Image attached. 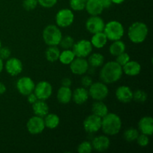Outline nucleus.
Instances as JSON below:
<instances>
[{
  "mask_svg": "<svg viewBox=\"0 0 153 153\" xmlns=\"http://www.w3.org/2000/svg\"><path fill=\"white\" fill-rule=\"evenodd\" d=\"M1 40H0V49H1Z\"/></svg>",
  "mask_w": 153,
  "mask_h": 153,
  "instance_id": "09e8293b",
  "label": "nucleus"
},
{
  "mask_svg": "<svg viewBox=\"0 0 153 153\" xmlns=\"http://www.w3.org/2000/svg\"><path fill=\"white\" fill-rule=\"evenodd\" d=\"M122 128V120L114 113H108L102 118L101 129L106 135L117 134Z\"/></svg>",
  "mask_w": 153,
  "mask_h": 153,
  "instance_id": "f03ea898",
  "label": "nucleus"
},
{
  "mask_svg": "<svg viewBox=\"0 0 153 153\" xmlns=\"http://www.w3.org/2000/svg\"><path fill=\"white\" fill-rule=\"evenodd\" d=\"M85 9L91 16H100L104 10L100 0H87Z\"/></svg>",
  "mask_w": 153,
  "mask_h": 153,
  "instance_id": "aec40b11",
  "label": "nucleus"
},
{
  "mask_svg": "<svg viewBox=\"0 0 153 153\" xmlns=\"http://www.w3.org/2000/svg\"><path fill=\"white\" fill-rule=\"evenodd\" d=\"M45 124L43 117L38 116L31 117L26 123V128L28 132L33 135L39 134L43 132L45 129Z\"/></svg>",
  "mask_w": 153,
  "mask_h": 153,
  "instance_id": "9d476101",
  "label": "nucleus"
},
{
  "mask_svg": "<svg viewBox=\"0 0 153 153\" xmlns=\"http://www.w3.org/2000/svg\"><path fill=\"white\" fill-rule=\"evenodd\" d=\"M61 52L59 49L57 47V46H49L48 49H46V58L49 62H55L59 58V55Z\"/></svg>",
  "mask_w": 153,
  "mask_h": 153,
  "instance_id": "c756f323",
  "label": "nucleus"
},
{
  "mask_svg": "<svg viewBox=\"0 0 153 153\" xmlns=\"http://www.w3.org/2000/svg\"><path fill=\"white\" fill-rule=\"evenodd\" d=\"M11 55V51L7 47H2L1 46L0 49V58L4 60H7L10 57Z\"/></svg>",
  "mask_w": 153,
  "mask_h": 153,
  "instance_id": "a19ab883",
  "label": "nucleus"
},
{
  "mask_svg": "<svg viewBox=\"0 0 153 153\" xmlns=\"http://www.w3.org/2000/svg\"><path fill=\"white\" fill-rule=\"evenodd\" d=\"M72 83H73V82H72L71 79H70V78H64L61 81V86L69 87V88H70L72 85Z\"/></svg>",
  "mask_w": 153,
  "mask_h": 153,
  "instance_id": "37998d69",
  "label": "nucleus"
},
{
  "mask_svg": "<svg viewBox=\"0 0 153 153\" xmlns=\"http://www.w3.org/2000/svg\"><path fill=\"white\" fill-rule=\"evenodd\" d=\"M26 97H27V101H28V103H30L31 105L34 104L35 102H37V100H38L37 96L35 95V94H34V92L31 93V94H28V95L26 96Z\"/></svg>",
  "mask_w": 153,
  "mask_h": 153,
  "instance_id": "79ce46f5",
  "label": "nucleus"
},
{
  "mask_svg": "<svg viewBox=\"0 0 153 153\" xmlns=\"http://www.w3.org/2000/svg\"><path fill=\"white\" fill-rule=\"evenodd\" d=\"M113 43L109 46V52L113 56H117L120 54L126 52V44L122 40H117L112 41Z\"/></svg>",
  "mask_w": 153,
  "mask_h": 153,
  "instance_id": "bb28decb",
  "label": "nucleus"
},
{
  "mask_svg": "<svg viewBox=\"0 0 153 153\" xmlns=\"http://www.w3.org/2000/svg\"><path fill=\"white\" fill-rule=\"evenodd\" d=\"M81 84L82 87L85 88H88L93 84V79L89 75H83L81 79Z\"/></svg>",
  "mask_w": 153,
  "mask_h": 153,
  "instance_id": "ea45409f",
  "label": "nucleus"
},
{
  "mask_svg": "<svg viewBox=\"0 0 153 153\" xmlns=\"http://www.w3.org/2000/svg\"><path fill=\"white\" fill-rule=\"evenodd\" d=\"M102 118L94 114L87 117L83 122V126L85 131L88 133H96L101 129Z\"/></svg>",
  "mask_w": 153,
  "mask_h": 153,
  "instance_id": "4468645a",
  "label": "nucleus"
},
{
  "mask_svg": "<svg viewBox=\"0 0 153 153\" xmlns=\"http://www.w3.org/2000/svg\"><path fill=\"white\" fill-rule=\"evenodd\" d=\"M62 37V32L58 25H49L43 31V40L49 46L59 45Z\"/></svg>",
  "mask_w": 153,
  "mask_h": 153,
  "instance_id": "20e7f679",
  "label": "nucleus"
},
{
  "mask_svg": "<svg viewBox=\"0 0 153 153\" xmlns=\"http://www.w3.org/2000/svg\"><path fill=\"white\" fill-rule=\"evenodd\" d=\"M75 40L73 37H71V36H65V37H62L59 45L64 49H72Z\"/></svg>",
  "mask_w": 153,
  "mask_h": 153,
  "instance_id": "2f4dec72",
  "label": "nucleus"
},
{
  "mask_svg": "<svg viewBox=\"0 0 153 153\" xmlns=\"http://www.w3.org/2000/svg\"><path fill=\"white\" fill-rule=\"evenodd\" d=\"M93 149L97 152H105L111 145L110 139L106 135H99L94 137L92 140Z\"/></svg>",
  "mask_w": 153,
  "mask_h": 153,
  "instance_id": "f3484780",
  "label": "nucleus"
},
{
  "mask_svg": "<svg viewBox=\"0 0 153 153\" xmlns=\"http://www.w3.org/2000/svg\"><path fill=\"white\" fill-rule=\"evenodd\" d=\"M108 40L106 37L105 34L103 31H101V32H98L93 34V37H91V43L92 44L93 47H95L97 49H102L107 44Z\"/></svg>",
  "mask_w": 153,
  "mask_h": 153,
  "instance_id": "b1692460",
  "label": "nucleus"
},
{
  "mask_svg": "<svg viewBox=\"0 0 153 153\" xmlns=\"http://www.w3.org/2000/svg\"><path fill=\"white\" fill-rule=\"evenodd\" d=\"M123 68L116 61H108L102 65L100 76L105 84H114L118 82L122 77Z\"/></svg>",
  "mask_w": 153,
  "mask_h": 153,
  "instance_id": "f257e3e1",
  "label": "nucleus"
},
{
  "mask_svg": "<svg viewBox=\"0 0 153 153\" xmlns=\"http://www.w3.org/2000/svg\"><path fill=\"white\" fill-rule=\"evenodd\" d=\"M88 62L89 64V66H91V67L97 68V67H102L104 64L105 58L102 54L96 52V53H93L89 55Z\"/></svg>",
  "mask_w": 153,
  "mask_h": 153,
  "instance_id": "cd10ccee",
  "label": "nucleus"
},
{
  "mask_svg": "<svg viewBox=\"0 0 153 153\" xmlns=\"http://www.w3.org/2000/svg\"><path fill=\"white\" fill-rule=\"evenodd\" d=\"M45 127L49 129H55L59 126L60 118L55 114H47L43 117Z\"/></svg>",
  "mask_w": 153,
  "mask_h": 153,
  "instance_id": "a878e982",
  "label": "nucleus"
},
{
  "mask_svg": "<svg viewBox=\"0 0 153 153\" xmlns=\"http://www.w3.org/2000/svg\"><path fill=\"white\" fill-rule=\"evenodd\" d=\"M37 4H38L37 0H23V2H22V6H23L24 9L28 11L34 10Z\"/></svg>",
  "mask_w": 153,
  "mask_h": 153,
  "instance_id": "e433bc0d",
  "label": "nucleus"
},
{
  "mask_svg": "<svg viewBox=\"0 0 153 153\" xmlns=\"http://www.w3.org/2000/svg\"><path fill=\"white\" fill-rule=\"evenodd\" d=\"M105 25V23L104 20L100 16H91V17L87 19L85 27L90 33L94 34L96 33L103 31Z\"/></svg>",
  "mask_w": 153,
  "mask_h": 153,
  "instance_id": "ddd939ff",
  "label": "nucleus"
},
{
  "mask_svg": "<svg viewBox=\"0 0 153 153\" xmlns=\"http://www.w3.org/2000/svg\"><path fill=\"white\" fill-rule=\"evenodd\" d=\"M137 140V144L141 147H145V146H148L149 143V136L146 135L145 134H139L138 137L136 139Z\"/></svg>",
  "mask_w": 153,
  "mask_h": 153,
  "instance_id": "4c0bfd02",
  "label": "nucleus"
},
{
  "mask_svg": "<svg viewBox=\"0 0 153 153\" xmlns=\"http://www.w3.org/2000/svg\"><path fill=\"white\" fill-rule=\"evenodd\" d=\"M123 72L128 76H137L141 72V66L137 61H131L126 63L122 67Z\"/></svg>",
  "mask_w": 153,
  "mask_h": 153,
  "instance_id": "412c9836",
  "label": "nucleus"
},
{
  "mask_svg": "<svg viewBox=\"0 0 153 153\" xmlns=\"http://www.w3.org/2000/svg\"><path fill=\"white\" fill-rule=\"evenodd\" d=\"M75 19L73 10L69 8L61 9L55 16L56 25L60 28H67L73 23Z\"/></svg>",
  "mask_w": 153,
  "mask_h": 153,
  "instance_id": "0eeeda50",
  "label": "nucleus"
},
{
  "mask_svg": "<svg viewBox=\"0 0 153 153\" xmlns=\"http://www.w3.org/2000/svg\"><path fill=\"white\" fill-rule=\"evenodd\" d=\"M73 53L78 58H87L93 51V46L91 41L83 39L74 43L72 48Z\"/></svg>",
  "mask_w": 153,
  "mask_h": 153,
  "instance_id": "6e6552de",
  "label": "nucleus"
},
{
  "mask_svg": "<svg viewBox=\"0 0 153 153\" xmlns=\"http://www.w3.org/2000/svg\"><path fill=\"white\" fill-rule=\"evenodd\" d=\"M102 3V5L103 8H109V7L111 6V4H113L111 1V0H100Z\"/></svg>",
  "mask_w": 153,
  "mask_h": 153,
  "instance_id": "c03bdc74",
  "label": "nucleus"
},
{
  "mask_svg": "<svg viewBox=\"0 0 153 153\" xmlns=\"http://www.w3.org/2000/svg\"><path fill=\"white\" fill-rule=\"evenodd\" d=\"M138 129L142 134L151 136L153 134V119L150 116L142 117L138 122Z\"/></svg>",
  "mask_w": 153,
  "mask_h": 153,
  "instance_id": "a211bd4d",
  "label": "nucleus"
},
{
  "mask_svg": "<svg viewBox=\"0 0 153 153\" xmlns=\"http://www.w3.org/2000/svg\"><path fill=\"white\" fill-rule=\"evenodd\" d=\"M37 1H38V4H40V5H41L42 7L50 8L57 4L58 0H37Z\"/></svg>",
  "mask_w": 153,
  "mask_h": 153,
  "instance_id": "58836bf2",
  "label": "nucleus"
},
{
  "mask_svg": "<svg viewBox=\"0 0 153 153\" xmlns=\"http://www.w3.org/2000/svg\"><path fill=\"white\" fill-rule=\"evenodd\" d=\"M147 100V94L142 90H137L133 92V100L137 102H144Z\"/></svg>",
  "mask_w": 153,
  "mask_h": 153,
  "instance_id": "72a5a7b5",
  "label": "nucleus"
},
{
  "mask_svg": "<svg viewBox=\"0 0 153 153\" xmlns=\"http://www.w3.org/2000/svg\"><path fill=\"white\" fill-rule=\"evenodd\" d=\"M103 32L105 34L108 40L111 41L121 40L124 35V27L119 21H109L105 25Z\"/></svg>",
  "mask_w": 153,
  "mask_h": 153,
  "instance_id": "39448f33",
  "label": "nucleus"
},
{
  "mask_svg": "<svg viewBox=\"0 0 153 153\" xmlns=\"http://www.w3.org/2000/svg\"><path fill=\"white\" fill-rule=\"evenodd\" d=\"M3 69H4V63H3V60L0 58V73L2 72Z\"/></svg>",
  "mask_w": 153,
  "mask_h": 153,
  "instance_id": "de8ad7c7",
  "label": "nucleus"
},
{
  "mask_svg": "<svg viewBox=\"0 0 153 153\" xmlns=\"http://www.w3.org/2000/svg\"><path fill=\"white\" fill-rule=\"evenodd\" d=\"M139 135V131L137 128L134 127H130L128 128L123 133V138L128 143L135 141L137 137Z\"/></svg>",
  "mask_w": 153,
  "mask_h": 153,
  "instance_id": "7c9ffc66",
  "label": "nucleus"
},
{
  "mask_svg": "<svg viewBox=\"0 0 153 153\" xmlns=\"http://www.w3.org/2000/svg\"><path fill=\"white\" fill-rule=\"evenodd\" d=\"M117 100L123 103H128L133 100V91L126 85L118 87L115 92Z\"/></svg>",
  "mask_w": 153,
  "mask_h": 153,
  "instance_id": "dca6fc26",
  "label": "nucleus"
},
{
  "mask_svg": "<svg viewBox=\"0 0 153 153\" xmlns=\"http://www.w3.org/2000/svg\"><path fill=\"white\" fill-rule=\"evenodd\" d=\"M93 114L102 118L108 113V108L103 101H96L91 107Z\"/></svg>",
  "mask_w": 153,
  "mask_h": 153,
  "instance_id": "393cba45",
  "label": "nucleus"
},
{
  "mask_svg": "<svg viewBox=\"0 0 153 153\" xmlns=\"http://www.w3.org/2000/svg\"><path fill=\"white\" fill-rule=\"evenodd\" d=\"M89 99L88 90L84 87L77 88L72 94V100L77 105H82L86 102Z\"/></svg>",
  "mask_w": 153,
  "mask_h": 153,
  "instance_id": "6ab92c4d",
  "label": "nucleus"
},
{
  "mask_svg": "<svg viewBox=\"0 0 153 153\" xmlns=\"http://www.w3.org/2000/svg\"><path fill=\"white\" fill-rule=\"evenodd\" d=\"M34 87H35V84L34 81L31 78L27 77V76L19 78L16 84V88L18 92L21 95L25 96V97L31 93L34 92Z\"/></svg>",
  "mask_w": 153,
  "mask_h": 153,
  "instance_id": "9b49d317",
  "label": "nucleus"
},
{
  "mask_svg": "<svg viewBox=\"0 0 153 153\" xmlns=\"http://www.w3.org/2000/svg\"><path fill=\"white\" fill-rule=\"evenodd\" d=\"M130 61V55L126 52H123V53L120 54L119 55L116 56V61L117 64H119L121 67L125 65L128 61Z\"/></svg>",
  "mask_w": 153,
  "mask_h": 153,
  "instance_id": "c9c22d12",
  "label": "nucleus"
},
{
  "mask_svg": "<svg viewBox=\"0 0 153 153\" xmlns=\"http://www.w3.org/2000/svg\"><path fill=\"white\" fill-rule=\"evenodd\" d=\"M6 72L12 76H16L20 74L23 70L22 63L17 58H9L4 64Z\"/></svg>",
  "mask_w": 153,
  "mask_h": 153,
  "instance_id": "2eb2a0df",
  "label": "nucleus"
},
{
  "mask_svg": "<svg viewBox=\"0 0 153 153\" xmlns=\"http://www.w3.org/2000/svg\"><path fill=\"white\" fill-rule=\"evenodd\" d=\"M73 91L69 87L61 86L57 93V100L61 104H67L72 100Z\"/></svg>",
  "mask_w": 153,
  "mask_h": 153,
  "instance_id": "5701e85b",
  "label": "nucleus"
},
{
  "mask_svg": "<svg viewBox=\"0 0 153 153\" xmlns=\"http://www.w3.org/2000/svg\"><path fill=\"white\" fill-rule=\"evenodd\" d=\"M6 91H7V88H6L5 85L4 83H2V82H0V95L4 94L6 92Z\"/></svg>",
  "mask_w": 153,
  "mask_h": 153,
  "instance_id": "a18cd8bd",
  "label": "nucleus"
},
{
  "mask_svg": "<svg viewBox=\"0 0 153 153\" xmlns=\"http://www.w3.org/2000/svg\"><path fill=\"white\" fill-rule=\"evenodd\" d=\"M92 150V143L87 140L81 143L78 146V152L79 153H91Z\"/></svg>",
  "mask_w": 153,
  "mask_h": 153,
  "instance_id": "f704fd0d",
  "label": "nucleus"
},
{
  "mask_svg": "<svg viewBox=\"0 0 153 153\" xmlns=\"http://www.w3.org/2000/svg\"><path fill=\"white\" fill-rule=\"evenodd\" d=\"M126 0H111L112 3L113 4H122L123 2H124Z\"/></svg>",
  "mask_w": 153,
  "mask_h": 153,
  "instance_id": "49530a36",
  "label": "nucleus"
},
{
  "mask_svg": "<svg viewBox=\"0 0 153 153\" xmlns=\"http://www.w3.org/2000/svg\"><path fill=\"white\" fill-rule=\"evenodd\" d=\"M76 55L73 53L72 49H64L63 52L60 53L58 60L61 64L64 65H70L72 61L75 59Z\"/></svg>",
  "mask_w": 153,
  "mask_h": 153,
  "instance_id": "c85d7f7f",
  "label": "nucleus"
},
{
  "mask_svg": "<svg viewBox=\"0 0 153 153\" xmlns=\"http://www.w3.org/2000/svg\"><path fill=\"white\" fill-rule=\"evenodd\" d=\"M88 88L89 97L95 101H103L108 96V88L104 82H93Z\"/></svg>",
  "mask_w": 153,
  "mask_h": 153,
  "instance_id": "423d86ee",
  "label": "nucleus"
},
{
  "mask_svg": "<svg viewBox=\"0 0 153 153\" xmlns=\"http://www.w3.org/2000/svg\"><path fill=\"white\" fill-rule=\"evenodd\" d=\"M149 28L146 24L142 22H135L131 24L128 30V37L132 43L138 44L146 39Z\"/></svg>",
  "mask_w": 153,
  "mask_h": 153,
  "instance_id": "7ed1b4c3",
  "label": "nucleus"
},
{
  "mask_svg": "<svg viewBox=\"0 0 153 153\" xmlns=\"http://www.w3.org/2000/svg\"><path fill=\"white\" fill-rule=\"evenodd\" d=\"M32 111L36 116L44 117L47 114H49V108L45 100H38L32 104Z\"/></svg>",
  "mask_w": 153,
  "mask_h": 153,
  "instance_id": "4be33fe9",
  "label": "nucleus"
},
{
  "mask_svg": "<svg viewBox=\"0 0 153 153\" xmlns=\"http://www.w3.org/2000/svg\"><path fill=\"white\" fill-rule=\"evenodd\" d=\"M89 64L85 58L76 57L70 64V68L72 73L77 76H83L89 70Z\"/></svg>",
  "mask_w": 153,
  "mask_h": 153,
  "instance_id": "f8f14e48",
  "label": "nucleus"
},
{
  "mask_svg": "<svg viewBox=\"0 0 153 153\" xmlns=\"http://www.w3.org/2000/svg\"><path fill=\"white\" fill-rule=\"evenodd\" d=\"M87 0H70V8L74 11L85 10Z\"/></svg>",
  "mask_w": 153,
  "mask_h": 153,
  "instance_id": "473e14b6",
  "label": "nucleus"
},
{
  "mask_svg": "<svg viewBox=\"0 0 153 153\" xmlns=\"http://www.w3.org/2000/svg\"><path fill=\"white\" fill-rule=\"evenodd\" d=\"M34 93L38 100H45L50 98L52 94V86L47 81H41L34 87Z\"/></svg>",
  "mask_w": 153,
  "mask_h": 153,
  "instance_id": "1a4fd4ad",
  "label": "nucleus"
}]
</instances>
